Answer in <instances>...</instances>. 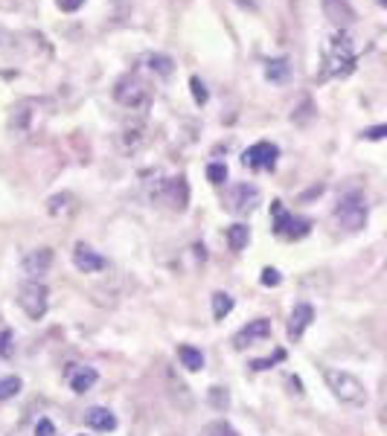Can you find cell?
Masks as SVG:
<instances>
[{"mask_svg": "<svg viewBox=\"0 0 387 436\" xmlns=\"http://www.w3.org/2000/svg\"><path fill=\"white\" fill-rule=\"evenodd\" d=\"M73 265L82 271V273H96V271H102L108 262H105V256H100L90 245H85V241H76V245H73Z\"/></svg>", "mask_w": 387, "mask_h": 436, "instance_id": "cell-11", "label": "cell"}, {"mask_svg": "<svg viewBox=\"0 0 387 436\" xmlns=\"http://www.w3.org/2000/svg\"><path fill=\"white\" fill-rule=\"evenodd\" d=\"M21 265H24V271L29 273V280H38V277H44V273L53 268V250H50V248H35V250H29L24 259H21Z\"/></svg>", "mask_w": 387, "mask_h": 436, "instance_id": "cell-12", "label": "cell"}, {"mask_svg": "<svg viewBox=\"0 0 387 436\" xmlns=\"http://www.w3.org/2000/svg\"><path fill=\"white\" fill-rule=\"evenodd\" d=\"M285 361V349H277L274 355H268V358H260V361H251V369H256V373H262V369H271L274 364Z\"/></svg>", "mask_w": 387, "mask_h": 436, "instance_id": "cell-26", "label": "cell"}, {"mask_svg": "<svg viewBox=\"0 0 387 436\" xmlns=\"http://www.w3.org/2000/svg\"><path fill=\"white\" fill-rule=\"evenodd\" d=\"M143 64L157 76H172V70H175V61L169 56H160V53H146L143 56Z\"/></svg>", "mask_w": 387, "mask_h": 436, "instance_id": "cell-20", "label": "cell"}, {"mask_svg": "<svg viewBox=\"0 0 387 436\" xmlns=\"http://www.w3.org/2000/svg\"><path fill=\"white\" fill-rule=\"evenodd\" d=\"M230 309H233V297L224 294V291H216V294H213V317H216V320L228 317Z\"/></svg>", "mask_w": 387, "mask_h": 436, "instance_id": "cell-24", "label": "cell"}, {"mask_svg": "<svg viewBox=\"0 0 387 436\" xmlns=\"http://www.w3.org/2000/svg\"><path fill=\"white\" fill-rule=\"evenodd\" d=\"M85 425L96 433H108V430H114L117 428V416L111 413L108 407H90L85 413Z\"/></svg>", "mask_w": 387, "mask_h": 436, "instance_id": "cell-15", "label": "cell"}, {"mask_svg": "<svg viewBox=\"0 0 387 436\" xmlns=\"http://www.w3.org/2000/svg\"><path fill=\"white\" fill-rule=\"evenodd\" d=\"M384 271H387V262H384Z\"/></svg>", "mask_w": 387, "mask_h": 436, "instance_id": "cell-38", "label": "cell"}, {"mask_svg": "<svg viewBox=\"0 0 387 436\" xmlns=\"http://www.w3.org/2000/svg\"><path fill=\"white\" fill-rule=\"evenodd\" d=\"M166 384L172 387V398H175V405H178V407H192V393H189V387L187 384H178V376H175V369H169V373H166Z\"/></svg>", "mask_w": 387, "mask_h": 436, "instance_id": "cell-19", "label": "cell"}, {"mask_svg": "<svg viewBox=\"0 0 387 436\" xmlns=\"http://www.w3.org/2000/svg\"><path fill=\"white\" fill-rule=\"evenodd\" d=\"M260 280H262V285H265V288H277V285L283 282V273H280L277 268H265Z\"/></svg>", "mask_w": 387, "mask_h": 436, "instance_id": "cell-30", "label": "cell"}, {"mask_svg": "<svg viewBox=\"0 0 387 436\" xmlns=\"http://www.w3.org/2000/svg\"><path fill=\"white\" fill-rule=\"evenodd\" d=\"M12 355V332L3 329L0 332V358H9Z\"/></svg>", "mask_w": 387, "mask_h": 436, "instance_id": "cell-32", "label": "cell"}, {"mask_svg": "<svg viewBox=\"0 0 387 436\" xmlns=\"http://www.w3.org/2000/svg\"><path fill=\"white\" fill-rule=\"evenodd\" d=\"M56 3H58L61 12H76V9L85 6V0H56Z\"/></svg>", "mask_w": 387, "mask_h": 436, "instance_id": "cell-35", "label": "cell"}, {"mask_svg": "<svg viewBox=\"0 0 387 436\" xmlns=\"http://www.w3.org/2000/svg\"><path fill=\"white\" fill-rule=\"evenodd\" d=\"M149 198L157 207H169L172 213H184L187 201H189V184H187V177H166V181H157L155 189L149 192Z\"/></svg>", "mask_w": 387, "mask_h": 436, "instance_id": "cell-4", "label": "cell"}, {"mask_svg": "<svg viewBox=\"0 0 387 436\" xmlns=\"http://www.w3.org/2000/svg\"><path fill=\"white\" fill-rule=\"evenodd\" d=\"M271 218H274V236L288 239V241L309 236V230H312V221L309 218H300V216H292L285 209L283 201H274L271 204Z\"/></svg>", "mask_w": 387, "mask_h": 436, "instance_id": "cell-5", "label": "cell"}, {"mask_svg": "<svg viewBox=\"0 0 387 436\" xmlns=\"http://www.w3.org/2000/svg\"><path fill=\"white\" fill-rule=\"evenodd\" d=\"M178 361L184 364V369H189V373H198L204 366V355L196 346H178Z\"/></svg>", "mask_w": 387, "mask_h": 436, "instance_id": "cell-23", "label": "cell"}, {"mask_svg": "<svg viewBox=\"0 0 387 436\" xmlns=\"http://www.w3.org/2000/svg\"><path fill=\"white\" fill-rule=\"evenodd\" d=\"M143 143H146V125H143V122H132V125H125L120 131V149L125 154L137 152Z\"/></svg>", "mask_w": 387, "mask_h": 436, "instance_id": "cell-16", "label": "cell"}, {"mask_svg": "<svg viewBox=\"0 0 387 436\" xmlns=\"http://www.w3.org/2000/svg\"><path fill=\"white\" fill-rule=\"evenodd\" d=\"M268 334H271V323H268L265 317H260V320H251L248 326H242V329L233 334V346L242 352V349H248V346H253V344L265 341Z\"/></svg>", "mask_w": 387, "mask_h": 436, "instance_id": "cell-10", "label": "cell"}, {"mask_svg": "<svg viewBox=\"0 0 387 436\" xmlns=\"http://www.w3.org/2000/svg\"><path fill=\"white\" fill-rule=\"evenodd\" d=\"M207 177H210V181H213V184L219 186V184H224V181H228V169H224L221 163H210V166H207Z\"/></svg>", "mask_w": 387, "mask_h": 436, "instance_id": "cell-29", "label": "cell"}, {"mask_svg": "<svg viewBox=\"0 0 387 436\" xmlns=\"http://www.w3.org/2000/svg\"><path fill=\"white\" fill-rule=\"evenodd\" d=\"M320 3H324L326 18H329L335 26H347V24L356 21V12H352L349 0H320Z\"/></svg>", "mask_w": 387, "mask_h": 436, "instance_id": "cell-14", "label": "cell"}, {"mask_svg": "<svg viewBox=\"0 0 387 436\" xmlns=\"http://www.w3.org/2000/svg\"><path fill=\"white\" fill-rule=\"evenodd\" d=\"M18 305L29 320H41L47 314V285H41L38 280H26L18 288Z\"/></svg>", "mask_w": 387, "mask_h": 436, "instance_id": "cell-6", "label": "cell"}, {"mask_svg": "<svg viewBox=\"0 0 387 436\" xmlns=\"http://www.w3.org/2000/svg\"><path fill=\"white\" fill-rule=\"evenodd\" d=\"M210 405H213L216 410H228L230 407V393L224 390V387H213V390H210Z\"/></svg>", "mask_w": 387, "mask_h": 436, "instance_id": "cell-25", "label": "cell"}, {"mask_svg": "<svg viewBox=\"0 0 387 436\" xmlns=\"http://www.w3.org/2000/svg\"><path fill=\"white\" fill-rule=\"evenodd\" d=\"M248 241H251V230H248V224H233V227L228 230V245L233 253H242L248 248Z\"/></svg>", "mask_w": 387, "mask_h": 436, "instance_id": "cell-21", "label": "cell"}, {"mask_svg": "<svg viewBox=\"0 0 387 436\" xmlns=\"http://www.w3.org/2000/svg\"><path fill=\"white\" fill-rule=\"evenodd\" d=\"M76 209H79V204H76V195H70V192H58V195H53L47 201V213L53 218H68L76 213Z\"/></svg>", "mask_w": 387, "mask_h": 436, "instance_id": "cell-17", "label": "cell"}, {"mask_svg": "<svg viewBox=\"0 0 387 436\" xmlns=\"http://www.w3.org/2000/svg\"><path fill=\"white\" fill-rule=\"evenodd\" d=\"M335 218L349 233H358L364 227V224H367V204H364V195L358 189H349V192H344V195L338 198Z\"/></svg>", "mask_w": 387, "mask_h": 436, "instance_id": "cell-3", "label": "cell"}, {"mask_svg": "<svg viewBox=\"0 0 387 436\" xmlns=\"http://www.w3.org/2000/svg\"><path fill=\"white\" fill-rule=\"evenodd\" d=\"M364 140H384L387 137V122L384 125H373V128H367V131L361 134Z\"/></svg>", "mask_w": 387, "mask_h": 436, "instance_id": "cell-33", "label": "cell"}, {"mask_svg": "<svg viewBox=\"0 0 387 436\" xmlns=\"http://www.w3.org/2000/svg\"><path fill=\"white\" fill-rule=\"evenodd\" d=\"M352 70H356V50H352V41H349L347 32H335L326 44V50H324V61H320V82L344 79Z\"/></svg>", "mask_w": 387, "mask_h": 436, "instance_id": "cell-1", "label": "cell"}, {"mask_svg": "<svg viewBox=\"0 0 387 436\" xmlns=\"http://www.w3.org/2000/svg\"><path fill=\"white\" fill-rule=\"evenodd\" d=\"M315 320V309L309 302H297L292 317H288V341H300V337L306 334V329L312 326Z\"/></svg>", "mask_w": 387, "mask_h": 436, "instance_id": "cell-13", "label": "cell"}, {"mask_svg": "<svg viewBox=\"0 0 387 436\" xmlns=\"http://www.w3.org/2000/svg\"><path fill=\"white\" fill-rule=\"evenodd\" d=\"M379 422H381V428L387 430V407H381V413H379Z\"/></svg>", "mask_w": 387, "mask_h": 436, "instance_id": "cell-36", "label": "cell"}, {"mask_svg": "<svg viewBox=\"0 0 387 436\" xmlns=\"http://www.w3.org/2000/svg\"><path fill=\"white\" fill-rule=\"evenodd\" d=\"M114 99H117L120 105H125V108L137 111V108H146L149 90H146V85H143L140 79H137V73H128V76H123L120 82L114 85Z\"/></svg>", "mask_w": 387, "mask_h": 436, "instance_id": "cell-7", "label": "cell"}, {"mask_svg": "<svg viewBox=\"0 0 387 436\" xmlns=\"http://www.w3.org/2000/svg\"><path fill=\"white\" fill-rule=\"evenodd\" d=\"M204 436H236V430L228 422H210L204 428Z\"/></svg>", "mask_w": 387, "mask_h": 436, "instance_id": "cell-28", "label": "cell"}, {"mask_svg": "<svg viewBox=\"0 0 387 436\" xmlns=\"http://www.w3.org/2000/svg\"><path fill=\"white\" fill-rule=\"evenodd\" d=\"M93 384H96V369H90V366L76 369V373L70 376V387H73V393H88Z\"/></svg>", "mask_w": 387, "mask_h": 436, "instance_id": "cell-22", "label": "cell"}, {"mask_svg": "<svg viewBox=\"0 0 387 436\" xmlns=\"http://www.w3.org/2000/svg\"><path fill=\"white\" fill-rule=\"evenodd\" d=\"M277 157H280V149L274 143H253L251 149L242 152V166L245 169H253V172H271L277 166Z\"/></svg>", "mask_w": 387, "mask_h": 436, "instance_id": "cell-8", "label": "cell"}, {"mask_svg": "<svg viewBox=\"0 0 387 436\" xmlns=\"http://www.w3.org/2000/svg\"><path fill=\"white\" fill-rule=\"evenodd\" d=\"M189 88H192V96H196V102H198V105H207V90H204V85H201L198 76L189 79Z\"/></svg>", "mask_w": 387, "mask_h": 436, "instance_id": "cell-31", "label": "cell"}, {"mask_svg": "<svg viewBox=\"0 0 387 436\" xmlns=\"http://www.w3.org/2000/svg\"><path fill=\"white\" fill-rule=\"evenodd\" d=\"M265 79H268V82L285 85L288 79H292V64H288V58H271L265 64Z\"/></svg>", "mask_w": 387, "mask_h": 436, "instance_id": "cell-18", "label": "cell"}, {"mask_svg": "<svg viewBox=\"0 0 387 436\" xmlns=\"http://www.w3.org/2000/svg\"><path fill=\"white\" fill-rule=\"evenodd\" d=\"M35 436H56V428L50 419H41V422L35 425Z\"/></svg>", "mask_w": 387, "mask_h": 436, "instance_id": "cell-34", "label": "cell"}, {"mask_svg": "<svg viewBox=\"0 0 387 436\" xmlns=\"http://www.w3.org/2000/svg\"><path fill=\"white\" fill-rule=\"evenodd\" d=\"M21 390V378H15V376H9V378H3L0 381V401H6V398H12L15 393Z\"/></svg>", "mask_w": 387, "mask_h": 436, "instance_id": "cell-27", "label": "cell"}, {"mask_svg": "<svg viewBox=\"0 0 387 436\" xmlns=\"http://www.w3.org/2000/svg\"><path fill=\"white\" fill-rule=\"evenodd\" d=\"M324 381L329 384L332 396L341 401L347 407H364L367 405V390L364 384L352 376V373H344V369H324Z\"/></svg>", "mask_w": 387, "mask_h": 436, "instance_id": "cell-2", "label": "cell"}, {"mask_svg": "<svg viewBox=\"0 0 387 436\" xmlns=\"http://www.w3.org/2000/svg\"><path fill=\"white\" fill-rule=\"evenodd\" d=\"M379 3H381V6H387V0H379Z\"/></svg>", "mask_w": 387, "mask_h": 436, "instance_id": "cell-37", "label": "cell"}, {"mask_svg": "<svg viewBox=\"0 0 387 436\" xmlns=\"http://www.w3.org/2000/svg\"><path fill=\"white\" fill-rule=\"evenodd\" d=\"M224 204H228L230 213L236 216H248L256 209V204H260V189H256L253 184H233L228 198H224Z\"/></svg>", "mask_w": 387, "mask_h": 436, "instance_id": "cell-9", "label": "cell"}]
</instances>
